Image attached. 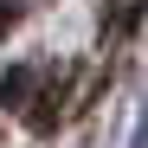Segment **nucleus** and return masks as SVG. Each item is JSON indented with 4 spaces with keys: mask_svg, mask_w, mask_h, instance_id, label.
Segmentation results:
<instances>
[{
    "mask_svg": "<svg viewBox=\"0 0 148 148\" xmlns=\"http://www.w3.org/2000/svg\"><path fill=\"white\" fill-rule=\"evenodd\" d=\"M64 110H71V77L45 84V90L32 97V110H26V129H32V135H52L58 122H64Z\"/></svg>",
    "mask_w": 148,
    "mask_h": 148,
    "instance_id": "nucleus-1",
    "label": "nucleus"
},
{
    "mask_svg": "<svg viewBox=\"0 0 148 148\" xmlns=\"http://www.w3.org/2000/svg\"><path fill=\"white\" fill-rule=\"evenodd\" d=\"M26 90H32V71H7V77H0V110H19Z\"/></svg>",
    "mask_w": 148,
    "mask_h": 148,
    "instance_id": "nucleus-2",
    "label": "nucleus"
},
{
    "mask_svg": "<svg viewBox=\"0 0 148 148\" xmlns=\"http://www.w3.org/2000/svg\"><path fill=\"white\" fill-rule=\"evenodd\" d=\"M19 13H26V0H0V39L19 26Z\"/></svg>",
    "mask_w": 148,
    "mask_h": 148,
    "instance_id": "nucleus-3",
    "label": "nucleus"
}]
</instances>
